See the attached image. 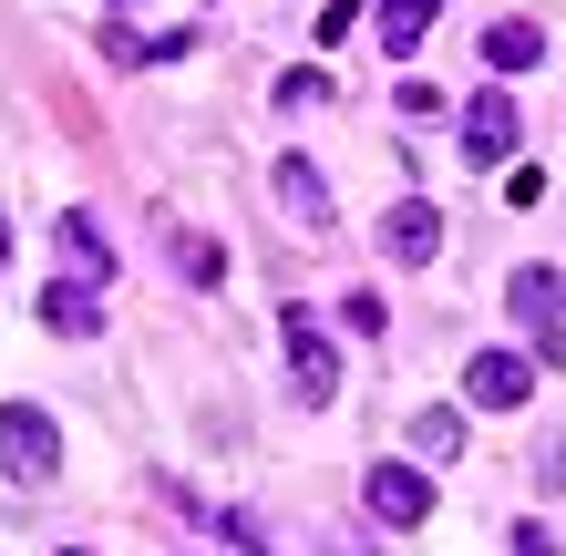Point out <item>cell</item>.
Masks as SVG:
<instances>
[{"label": "cell", "mask_w": 566, "mask_h": 556, "mask_svg": "<svg viewBox=\"0 0 566 556\" xmlns=\"http://www.w3.org/2000/svg\"><path fill=\"white\" fill-rule=\"evenodd\" d=\"M515 319L536 340V361H566V279L556 269H515Z\"/></svg>", "instance_id": "cell-2"}, {"label": "cell", "mask_w": 566, "mask_h": 556, "mask_svg": "<svg viewBox=\"0 0 566 556\" xmlns=\"http://www.w3.org/2000/svg\"><path fill=\"white\" fill-rule=\"evenodd\" d=\"M412 443H422V453H463V412L422 402V412H412Z\"/></svg>", "instance_id": "cell-14"}, {"label": "cell", "mask_w": 566, "mask_h": 556, "mask_svg": "<svg viewBox=\"0 0 566 556\" xmlns=\"http://www.w3.org/2000/svg\"><path fill=\"white\" fill-rule=\"evenodd\" d=\"M484 62H494V73H536V62H546V31L536 21H494L484 31Z\"/></svg>", "instance_id": "cell-11"}, {"label": "cell", "mask_w": 566, "mask_h": 556, "mask_svg": "<svg viewBox=\"0 0 566 556\" xmlns=\"http://www.w3.org/2000/svg\"><path fill=\"white\" fill-rule=\"evenodd\" d=\"M217 536H227V556H269V536H258V526H248V515H227V526H217Z\"/></svg>", "instance_id": "cell-15"}, {"label": "cell", "mask_w": 566, "mask_h": 556, "mask_svg": "<svg viewBox=\"0 0 566 556\" xmlns=\"http://www.w3.org/2000/svg\"><path fill=\"white\" fill-rule=\"evenodd\" d=\"M381 248L402 258V269H432V258H443V217H432L422 196H402V207L381 217Z\"/></svg>", "instance_id": "cell-7"}, {"label": "cell", "mask_w": 566, "mask_h": 556, "mask_svg": "<svg viewBox=\"0 0 566 556\" xmlns=\"http://www.w3.org/2000/svg\"><path fill=\"white\" fill-rule=\"evenodd\" d=\"M463 391H474V412H515L525 391H536V361H515V350H474Z\"/></svg>", "instance_id": "cell-6"}, {"label": "cell", "mask_w": 566, "mask_h": 556, "mask_svg": "<svg viewBox=\"0 0 566 556\" xmlns=\"http://www.w3.org/2000/svg\"><path fill=\"white\" fill-rule=\"evenodd\" d=\"M52 464H62L52 412H42V402H11V412H0V474H11V484H42Z\"/></svg>", "instance_id": "cell-1"}, {"label": "cell", "mask_w": 566, "mask_h": 556, "mask_svg": "<svg viewBox=\"0 0 566 556\" xmlns=\"http://www.w3.org/2000/svg\"><path fill=\"white\" fill-rule=\"evenodd\" d=\"M279 207L298 217V238H329V186L310 155H279Z\"/></svg>", "instance_id": "cell-8"}, {"label": "cell", "mask_w": 566, "mask_h": 556, "mask_svg": "<svg viewBox=\"0 0 566 556\" xmlns=\"http://www.w3.org/2000/svg\"><path fill=\"white\" fill-rule=\"evenodd\" d=\"M165 248H176V269H186L196 289H217V279H227V248H217V238H196V227H176Z\"/></svg>", "instance_id": "cell-12"}, {"label": "cell", "mask_w": 566, "mask_h": 556, "mask_svg": "<svg viewBox=\"0 0 566 556\" xmlns=\"http://www.w3.org/2000/svg\"><path fill=\"white\" fill-rule=\"evenodd\" d=\"M515 145H525L515 104H505V93H474V104H463V155H474V166H505Z\"/></svg>", "instance_id": "cell-5"}, {"label": "cell", "mask_w": 566, "mask_h": 556, "mask_svg": "<svg viewBox=\"0 0 566 556\" xmlns=\"http://www.w3.org/2000/svg\"><path fill=\"white\" fill-rule=\"evenodd\" d=\"M0 258H11V227H0Z\"/></svg>", "instance_id": "cell-16"}, {"label": "cell", "mask_w": 566, "mask_h": 556, "mask_svg": "<svg viewBox=\"0 0 566 556\" xmlns=\"http://www.w3.org/2000/svg\"><path fill=\"white\" fill-rule=\"evenodd\" d=\"M42 319H52L62 340H93V331H104V300H93L83 279H52V289H42Z\"/></svg>", "instance_id": "cell-9"}, {"label": "cell", "mask_w": 566, "mask_h": 556, "mask_svg": "<svg viewBox=\"0 0 566 556\" xmlns=\"http://www.w3.org/2000/svg\"><path fill=\"white\" fill-rule=\"evenodd\" d=\"M62 248H73V269H83V279H104V269H114V248H104V227H93L83 207L62 217Z\"/></svg>", "instance_id": "cell-13"}, {"label": "cell", "mask_w": 566, "mask_h": 556, "mask_svg": "<svg viewBox=\"0 0 566 556\" xmlns=\"http://www.w3.org/2000/svg\"><path fill=\"white\" fill-rule=\"evenodd\" d=\"M360 505H371L381 526H422V515H432V474L422 464H371V474H360Z\"/></svg>", "instance_id": "cell-4"}, {"label": "cell", "mask_w": 566, "mask_h": 556, "mask_svg": "<svg viewBox=\"0 0 566 556\" xmlns=\"http://www.w3.org/2000/svg\"><path fill=\"white\" fill-rule=\"evenodd\" d=\"M279 340H289V381H298V402H329V391H340V350L319 340V319H310V310H289V319H279Z\"/></svg>", "instance_id": "cell-3"}, {"label": "cell", "mask_w": 566, "mask_h": 556, "mask_svg": "<svg viewBox=\"0 0 566 556\" xmlns=\"http://www.w3.org/2000/svg\"><path fill=\"white\" fill-rule=\"evenodd\" d=\"M432 21H443V0H381V52H391V62H412Z\"/></svg>", "instance_id": "cell-10"}]
</instances>
